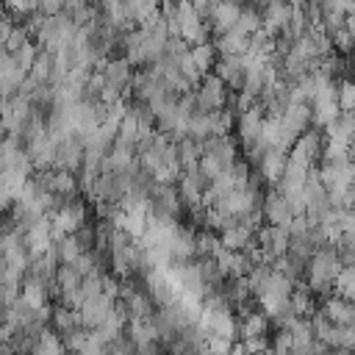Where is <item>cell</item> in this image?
Listing matches in <instances>:
<instances>
[{"instance_id":"1","label":"cell","mask_w":355,"mask_h":355,"mask_svg":"<svg viewBox=\"0 0 355 355\" xmlns=\"http://www.w3.org/2000/svg\"><path fill=\"white\" fill-rule=\"evenodd\" d=\"M344 263H341V255L336 250V244H322L313 250L311 261H308V269H305V286L316 294V297H330L333 288H336V280L341 275Z\"/></svg>"},{"instance_id":"2","label":"cell","mask_w":355,"mask_h":355,"mask_svg":"<svg viewBox=\"0 0 355 355\" xmlns=\"http://www.w3.org/2000/svg\"><path fill=\"white\" fill-rule=\"evenodd\" d=\"M50 222H53L55 239H61V236H75L80 227L89 225V205H86V200H80V197L64 200V205L50 216Z\"/></svg>"},{"instance_id":"3","label":"cell","mask_w":355,"mask_h":355,"mask_svg":"<svg viewBox=\"0 0 355 355\" xmlns=\"http://www.w3.org/2000/svg\"><path fill=\"white\" fill-rule=\"evenodd\" d=\"M322 155H324V133H322L319 128L305 130V133L294 141V147L288 150V161L302 164V166H308V169H316L319 161H322Z\"/></svg>"},{"instance_id":"4","label":"cell","mask_w":355,"mask_h":355,"mask_svg":"<svg viewBox=\"0 0 355 355\" xmlns=\"http://www.w3.org/2000/svg\"><path fill=\"white\" fill-rule=\"evenodd\" d=\"M194 94H197V100H200V108L205 111V114H214V111H225L227 105H230V92H227V86L214 75V72H208V75H202V80L197 83V89H194Z\"/></svg>"},{"instance_id":"5","label":"cell","mask_w":355,"mask_h":355,"mask_svg":"<svg viewBox=\"0 0 355 355\" xmlns=\"http://www.w3.org/2000/svg\"><path fill=\"white\" fill-rule=\"evenodd\" d=\"M97 72L103 75V89H105V92L130 94V83H133V75H136V72H133V67H130L122 55L108 58Z\"/></svg>"},{"instance_id":"6","label":"cell","mask_w":355,"mask_h":355,"mask_svg":"<svg viewBox=\"0 0 355 355\" xmlns=\"http://www.w3.org/2000/svg\"><path fill=\"white\" fill-rule=\"evenodd\" d=\"M178 6H180V39L189 47L208 44L211 42V25L202 17H197L191 3H178Z\"/></svg>"},{"instance_id":"7","label":"cell","mask_w":355,"mask_h":355,"mask_svg":"<svg viewBox=\"0 0 355 355\" xmlns=\"http://www.w3.org/2000/svg\"><path fill=\"white\" fill-rule=\"evenodd\" d=\"M261 216H263L266 225H272V227H286V230H288L291 222L297 219L294 211H291V205H288V200H286L277 189H266V191H263Z\"/></svg>"},{"instance_id":"8","label":"cell","mask_w":355,"mask_h":355,"mask_svg":"<svg viewBox=\"0 0 355 355\" xmlns=\"http://www.w3.org/2000/svg\"><path fill=\"white\" fill-rule=\"evenodd\" d=\"M263 119H266V111L261 108V103H258V105H252L250 111H244V114H239V116H236V133H239V144L244 147V153L261 144Z\"/></svg>"},{"instance_id":"9","label":"cell","mask_w":355,"mask_h":355,"mask_svg":"<svg viewBox=\"0 0 355 355\" xmlns=\"http://www.w3.org/2000/svg\"><path fill=\"white\" fill-rule=\"evenodd\" d=\"M291 247V236L286 227H272V225H263L258 230V252L263 258V263H275L277 258H283Z\"/></svg>"},{"instance_id":"10","label":"cell","mask_w":355,"mask_h":355,"mask_svg":"<svg viewBox=\"0 0 355 355\" xmlns=\"http://www.w3.org/2000/svg\"><path fill=\"white\" fill-rule=\"evenodd\" d=\"M150 214L166 216V219H180L183 214V200L178 194V186H164V183H153L150 189Z\"/></svg>"},{"instance_id":"11","label":"cell","mask_w":355,"mask_h":355,"mask_svg":"<svg viewBox=\"0 0 355 355\" xmlns=\"http://www.w3.org/2000/svg\"><path fill=\"white\" fill-rule=\"evenodd\" d=\"M291 17H294V3H263L261 6V22H263V31L269 36H283L288 33V25H291Z\"/></svg>"},{"instance_id":"12","label":"cell","mask_w":355,"mask_h":355,"mask_svg":"<svg viewBox=\"0 0 355 355\" xmlns=\"http://www.w3.org/2000/svg\"><path fill=\"white\" fill-rule=\"evenodd\" d=\"M83 153H86V147L75 133L58 139L55 141V166L53 169H64V172H75L78 175L80 164H83Z\"/></svg>"},{"instance_id":"13","label":"cell","mask_w":355,"mask_h":355,"mask_svg":"<svg viewBox=\"0 0 355 355\" xmlns=\"http://www.w3.org/2000/svg\"><path fill=\"white\" fill-rule=\"evenodd\" d=\"M114 308H116V300H111L105 294H97V297L83 300L80 308H78V313H80V322H83L86 330H97L114 313Z\"/></svg>"},{"instance_id":"14","label":"cell","mask_w":355,"mask_h":355,"mask_svg":"<svg viewBox=\"0 0 355 355\" xmlns=\"http://www.w3.org/2000/svg\"><path fill=\"white\" fill-rule=\"evenodd\" d=\"M319 313L336 327H355V302H349L338 294L324 297L319 302Z\"/></svg>"},{"instance_id":"15","label":"cell","mask_w":355,"mask_h":355,"mask_svg":"<svg viewBox=\"0 0 355 355\" xmlns=\"http://www.w3.org/2000/svg\"><path fill=\"white\" fill-rule=\"evenodd\" d=\"M25 150H28L36 172H44V169H53L55 166V139L50 133H39V136L28 139L25 141Z\"/></svg>"},{"instance_id":"16","label":"cell","mask_w":355,"mask_h":355,"mask_svg":"<svg viewBox=\"0 0 355 355\" xmlns=\"http://www.w3.org/2000/svg\"><path fill=\"white\" fill-rule=\"evenodd\" d=\"M219 239H222V247L230 250V252H252V250H258V230L244 225V222H236Z\"/></svg>"},{"instance_id":"17","label":"cell","mask_w":355,"mask_h":355,"mask_svg":"<svg viewBox=\"0 0 355 355\" xmlns=\"http://www.w3.org/2000/svg\"><path fill=\"white\" fill-rule=\"evenodd\" d=\"M53 244H55V233H53V222H50V216H44L42 222H36V225L25 233V247H28L31 258L44 255L47 250H53Z\"/></svg>"},{"instance_id":"18","label":"cell","mask_w":355,"mask_h":355,"mask_svg":"<svg viewBox=\"0 0 355 355\" xmlns=\"http://www.w3.org/2000/svg\"><path fill=\"white\" fill-rule=\"evenodd\" d=\"M280 122H283V128H286V133L297 141L305 130H311L313 128V114H311V105H305V103H291L288 105V111L280 116Z\"/></svg>"},{"instance_id":"19","label":"cell","mask_w":355,"mask_h":355,"mask_svg":"<svg viewBox=\"0 0 355 355\" xmlns=\"http://www.w3.org/2000/svg\"><path fill=\"white\" fill-rule=\"evenodd\" d=\"M239 17H241V6H236V3H214L211 17H208L211 33L214 36H222V33L233 31L236 22H239Z\"/></svg>"},{"instance_id":"20","label":"cell","mask_w":355,"mask_h":355,"mask_svg":"<svg viewBox=\"0 0 355 355\" xmlns=\"http://www.w3.org/2000/svg\"><path fill=\"white\" fill-rule=\"evenodd\" d=\"M214 47H216V55L219 58H241L247 50H250V36L239 28L222 33L214 39Z\"/></svg>"},{"instance_id":"21","label":"cell","mask_w":355,"mask_h":355,"mask_svg":"<svg viewBox=\"0 0 355 355\" xmlns=\"http://www.w3.org/2000/svg\"><path fill=\"white\" fill-rule=\"evenodd\" d=\"M214 75L227 86V92H241L244 89V78H247V69L241 64V58H219L216 67H214Z\"/></svg>"},{"instance_id":"22","label":"cell","mask_w":355,"mask_h":355,"mask_svg":"<svg viewBox=\"0 0 355 355\" xmlns=\"http://www.w3.org/2000/svg\"><path fill=\"white\" fill-rule=\"evenodd\" d=\"M286 161H288V155H286V153L266 150V155H263V158H261V164L255 166V172H258V178L263 180V186L275 189V186L280 183V178H283V172H286Z\"/></svg>"},{"instance_id":"23","label":"cell","mask_w":355,"mask_h":355,"mask_svg":"<svg viewBox=\"0 0 355 355\" xmlns=\"http://www.w3.org/2000/svg\"><path fill=\"white\" fill-rule=\"evenodd\" d=\"M202 153L205 155H214L225 169H230L239 161V147H236V139L233 136H211L202 144Z\"/></svg>"},{"instance_id":"24","label":"cell","mask_w":355,"mask_h":355,"mask_svg":"<svg viewBox=\"0 0 355 355\" xmlns=\"http://www.w3.org/2000/svg\"><path fill=\"white\" fill-rule=\"evenodd\" d=\"M125 336L136 344V347H147V344H155L161 338L158 333V322L155 316H141V319H128V327H125Z\"/></svg>"},{"instance_id":"25","label":"cell","mask_w":355,"mask_h":355,"mask_svg":"<svg viewBox=\"0 0 355 355\" xmlns=\"http://www.w3.org/2000/svg\"><path fill=\"white\" fill-rule=\"evenodd\" d=\"M47 191L61 197V200H75L80 197V183L75 172H64V169H50V183Z\"/></svg>"},{"instance_id":"26","label":"cell","mask_w":355,"mask_h":355,"mask_svg":"<svg viewBox=\"0 0 355 355\" xmlns=\"http://www.w3.org/2000/svg\"><path fill=\"white\" fill-rule=\"evenodd\" d=\"M50 330H55L61 338L69 336V333H78V330H86L83 322H80V313L75 308H67V305H53V313H50Z\"/></svg>"},{"instance_id":"27","label":"cell","mask_w":355,"mask_h":355,"mask_svg":"<svg viewBox=\"0 0 355 355\" xmlns=\"http://www.w3.org/2000/svg\"><path fill=\"white\" fill-rule=\"evenodd\" d=\"M291 313L297 316V319H313L316 313H319V302H316V294L305 286V283H300V286H294V291H291Z\"/></svg>"},{"instance_id":"28","label":"cell","mask_w":355,"mask_h":355,"mask_svg":"<svg viewBox=\"0 0 355 355\" xmlns=\"http://www.w3.org/2000/svg\"><path fill=\"white\" fill-rule=\"evenodd\" d=\"M19 297L31 305V308H36V311H42V308H53L50 305V286L47 283H42V280H33V277H25L22 280V288H19Z\"/></svg>"},{"instance_id":"29","label":"cell","mask_w":355,"mask_h":355,"mask_svg":"<svg viewBox=\"0 0 355 355\" xmlns=\"http://www.w3.org/2000/svg\"><path fill=\"white\" fill-rule=\"evenodd\" d=\"M53 72H55V55L39 50L36 64H33L31 72H28V80H33L36 86H47V83H53Z\"/></svg>"},{"instance_id":"30","label":"cell","mask_w":355,"mask_h":355,"mask_svg":"<svg viewBox=\"0 0 355 355\" xmlns=\"http://www.w3.org/2000/svg\"><path fill=\"white\" fill-rule=\"evenodd\" d=\"M53 252H55V258H58L61 266H72V263L83 255V250H80V244H78L75 236H61V239H55Z\"/></svg>"},{"instance_id":"31","label":"cell","mask_w":355,"mask_h":355,"mask_svg":"<svg viewBox=\"0 0 355 355\" xmlns=\"http://www.w3.org/2000/svg\"><path fill=\"white\" fill-rule=\"evenodd\" d=\"M31 355H67V349H64V341H61V336L55 333V330H44V333H39V338H36V344H33V352Z\"/></svg>"},{"instance_id":"32","label":"cell","mask_w":355,"mask_h":355,"mask_svg":"<svg viewBox=\"0 0 355 355\" xmlns=\"http://www.w3.org/2000/svg\"><path fill=\"white\" fill-rule=\"evenodd\" d=\"M200 155H202V144H197V141H191V139L178 141V161H180V169H183V172L197 169V166H200Z\"/></svg>"},{"instance_id":"33","label":"cell","mask_w":355,"mask_h":355,"mask_svg":"<svg viewBox=\"0 0 355 355\" xmlns=\"http://www.w3.org/2000/svg\"><path fill=\"white\" fill-rule=\"evenodd\" d=\"M191 61L197 64V69H200L202 75L214 72V67H216V61H219L214 42H208V44H200V47H191Z\"/></svg>"},{"instance_id":"34","label":"cell","mask_w":355,"mask_h":355,"mask_svg":"<svg viewBox=\"0 0 355 355\" xmlns=\"http://www.w3.org/2000/svg\"><path fill=\"white\" fill-rule=\"evenodd\" d=\"M236 28L244 31L247 36L258 33L263 28V22H261V6H241V17H239Z\"/></svg>"},{"instance_id":"35","label":"cell","mask_w":355,"mask_h":355,"mask_svg":"<svg viewBox=\"0 0 355 355\" xmlns=\"http://www.w3.org/2000/svg\"><path fill=\"white\" fill-rule=\"evenodd\" d=\"M222 250V239L211 230H200L197 233V258H216V252Z\"/></svg>"},{"instance_id":"36","label":"cell","mask_w":355,"mask_h":355,"mask_svg":"<svg viewBox=\"0 0 355 355\" xmlns=\"http://www.w3.org/2000/svg\"><path fill=\"white\" fill-rule=\"evenodd\" d=\"M333 294H338V297H344V300L355 302V266H344V269H341V275H338V280H336Z\"/></svg>"},{"instance_id":"37","label":"cell","mask_w":355,"mask_h":355,"mask_svg":"<svg viewBox=\"0 0 355 355\" xmlns=\"http://www.w3.org/2000/svg\"><path fill=\"white\" fill-rule=\"evenodd\" d=\"M36 55H39L36 42H28V44H25V47H19L17 53H11V61H14V67H17V69L31 72V67L36 64Z\"/></svg>"},{"instance_id":"38","label":"cell","mask_w":355,"mask_h":355,"mask_svg":"<svg viewBox=\"0 0 355 355\" xmlns=\"http://www.w3.org/2000/svg\"><path fill=\"white\" fill-rule=\"evenodd\" d=\"M291 347H294L291 330L277 327V330L272 333V341H269V355H291Z\"/></svg>"},{"instance_id":"39","label":"cell","mask_w":355,"mask_h":355,"mask_svg":"<svg viewBox=\"0 0 355 355\" xmlns=\"http://www.w3.org/2000/svg\"><path fill=\"white\" fill-rule=\"evenodd\" d=\"M28 42H33V36H31V31H28V25H17V28L11 31V36H8V42H6V53L11 55V53H17L19 47H25Z\"/></svg>"},{"instance_id":"40","label":"cell","mask_w":355,"mask_h":355,"mask_svg":"<svg viewBox=\"0 0 355 355\" xmlns=\"http://www.w3.org/2000/svg\"><path fill=\"white\" fill-rule=\"evenodd\" d=\"M338 105H341V111H352L355 108V80L352 78L338 80Z\"/></svg>"},{"instance_id":"41","label":"cell","mask_w":355,"mask_h":355,"mask_svg":"<svg viewBox=\"0 0 355 355\" xmlns=\"http://www.w3.org/2000/svg\"><path fill=\"white\" fill-rule=\"evenodd\" d=\"M3 272H6V258L0 255V277H3Z\"/></svg>"},{"instance_id":"42","label":"cell","mask_w":355,"mask_h":355,"mask_svg":"<svg viewBox=\"0 0 355 355\" xmlns=\"http://www.w3.org/2000/svg\"><path fill=\"white\" fill-rule=\"evenodd\" d=\"M333 355H355V352H347V349H333Z\"/></svg>"},{"instance_id":"43","label":"cell","mask_w":355,"mask_h":355,"mask_svg":"<svg viewBox=\"0 0 355 355\" xmlns=\"http://www.w3.org/2000/svg\"><path fill=\"white\" fill-rule=\"evenodd\" d=\"M6 55H8V53H6V47H0V61H3Z\"/></svg>"},{"instance_id":"44","label":"cell","mask_w":355,"mask_h":355,"mask_svg":"<svg viewBox=\"0 0 355 355\" xmlns=\"http://www.w3.org/2000/svg\"><path fill=\"white\" fill-rule=\"evenodd\" d=\"M0 139H6V128H3V122H0Z\"/></svg>"},{"instance_id":"45","label":"cell","mask_w":355,"mask_h":355,"mask_svg":"<svg viewBox=\"0 0 355 355\" xmlns=\"http://www.w3.org/2000/svg\"><path fill=\"white\" fill-rule=\"evenodd\" d=\"M3 17H6V8H3V6H0V19H3Z\"/></svg>"},{"instance_id":"46","label":"cell","mask_w":355,"mask_h":355,"mask_svg":"<svg viewBox=\"0 0 355 355\" xmlns=\"http://www.w3.org/2000/svg\"><path fill=\"white\" fill-rule=\"evenodd\" d=\"M352 61H355V53H352Z\"/></svg>"}]
</instances>
